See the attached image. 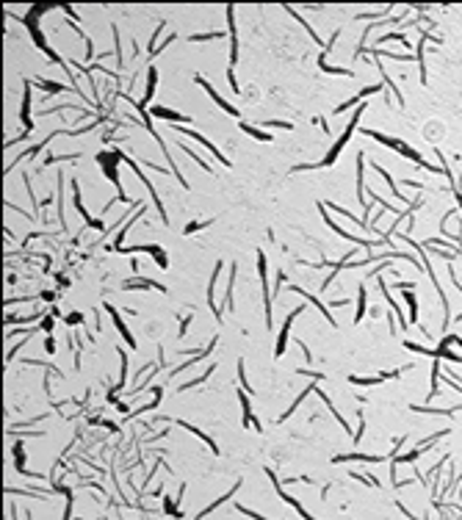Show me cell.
Returning <instances> with one entry per match:
<instances>
[{
    "instance_id": "6da1fadb",
    "label": "cell",
    "mask_w": 462,
    "mask_h": 520,
    "mask_svg": "<svg viewBox=\"0 0 462 520\" xmlns=\"http://www.w3.org/2000/svg\"><path fill=\"white\" fill-rule=\"evenodd\" d=\"M360 111H363V105H360ZM360 111H357V114H355V116H352V122H349V128H346V130H343V136H341V139H338V144H335L332 150H329V152H327V158H324V164H321V166H329V164H332V161H335V158H338V152H341V150H343V144H346V139H349V133H352V128H355V122H360Z\"/></svg>"
},
{
    "instance_id": "7a4b0ae2",
    "label": "cell",
    "mask_w": 462,
    "mask_h": 520,
    "mask_svg": "<svg viewBox=\"0 0 462 520\" xmlns=\"http://www.w3.org/2000/svg\"><path fill=\"white\" fill-rule=\"evenodd\" d=\"M257 269H260V282H263V296H266V318H269V329H271V296H269V277H266L263 252H257Z\"/></svg>"
},
{
    "instance_id": "3957f363",
    "label": "cell",
    "mask_w": 462,
    "mask_h": 520,
    "mask_svg": "<svg viewBox=\"0 0 462 520\" xmlns=\"http://www.w3.org/2000/svg\"><path fill=\"white\" fill-rule=\"evenodd\" d=\"M194 80H197V83H199V86H202V89H205V92H208V94H211V97H213V100H216V105H219V108H221V111H227V114H233V116H235V114H238V111H235V105H230V103H227V100H221L219 94H216V92H213V86H211V83H205V78H202V75H194Z\"/></svg>"
},
{
    "instance_id": "277c9868",
    "label": "cell",
    "mask_w": 462,
    "mask_h": 520,
    "mask_svg": "<svg viewBox=\"0 0 462 520\" xmlns=\"http://www.w3.org/2000/svg\"><path fill=\"white\" fill-rule=\"evenodd\" d=\"M108 313H111V318H114V327L122 332V338H125V343H128L130 349H136V341H133V335H130V332H128V327H125V321H122V315L116 313L114 307H108Z\"/></svg>"
},
{
    "instance_id": "5b68a950",
    "label": "cell",
    "mask_w": 462,
    "mask_h": 520,
    "mask_svg": "<svg viewBox=\"0 0 462 520\" xmlns=\"http://www.w3.org/2000/svg\"><path fill=\"white\" fill-rule=\"evenodd\" d=\"M22 125H25V130L31 133L34 122H31V86L28 83H25V94H22Z\"/></svg>"
},
{
    "instance_id": "8992f818",
    "label": "cell",
    "mask_w": 462,
    "mask_h": 520,
    "mask_svg": "<svg viewBox=\"0 0 462 520\" xmlns=\"http://www.w3.org/2000/svg\"><path fill=\"white\" fill-rule=\"evenodd\" d=\"M302 313V310H293V313H288V321H285V327H283V332H280V343H277V354H283L285 351V343H288V329H291V324H293V318Z\"/></svg>"
},
{
    "instance_id": "52a82bcc",
    "label": "cell",
    "mask_w": 462,
    "mask_h": 520,
    "mask_svg": "<svg viewBox=\"0 0 462 520\" xmlns=\"http://www.w3.org/2000/svg\"><path fill=\"white\" fill-rule=\"evenodd\" d=\"M152 116H161V119H172V122H191L188 116H180L178 111H169V108H161V105H155V108H152Z\"/></svg>"
},
{
    "instance_id": "ba28073f",
    "label": "cell",
    "mask_w": 462,
    "mask_h": 520,
    "mask_svg": "<svg viewBox=\"0 0 462 520\" xmlns=\"http://www.w3.org/2000/svg\"><path fill=\"white\" fill-rule=\"evenodd\" d=\"M147 252H152V257H155V263L161 266V269H166V266H169V260H166V252L161 249V246H147Z\"/></svg>"
},
{
    "instance_id": "9c48e42d",
    "label": "cell",
    "mask_w": 462,
    "mask_h": 520,
    "mask_svg": "<svg viewBox=\"0 0 462 520\" xmlns=\"http://www.w3.org/2000/svg\"><path fill=\"white\" fill-rule=\"evenodd\" d=\"M241 130L249 133V136H255V139H260V141H271V133H263V130H257V128H249L247 122H241Z\"/></svg>"
},
{
    "instance_id": "30bf717a",
    "label": "cell",
    "mask_w": 462,
    "mask_h": 520,
    "mask_svg": "<svg viewBox=\"0 0 462 520\" xmlns=\"http://www.w3.org/2000/svg\"><path fill=\"white\" fill-rule=\"evenodd\" d=\"M80 321H83V315H80V313H70V315H67V324H70V327H72V324H80Z\"/></svg>"
},
{
    "instance_id": "8fae6325",
    "label": "cell",
    "mask_w": 462,
    "mask_h": 520,
    "mask_svg": "<svg viewBox=\"0 0 462 520\" xmlns=\"http://www.w3.org/2000/svg\"><path fill=\"white\" fill-rule=\"evenodd\" d=\"M44 349H47V354H53V351H56V343H53V338H47V341H44Z\"/></svg>"
},
{
    "instance_id": "7c38bea8",
    "label": "cell",
    "mask_w": 462,
    "mask_h": 520,
    "mask_svg": "<svg viewBox=\"0 0 462 520\" xmlns=\"http://www.w3.org/2000/svg\"><path fill=\"white\" fill-rule=\"evenodd\" d=\"M42 86L47 89V92H61V86H58V83H42Z\"/></svg>"
},
{
    "instance_id": "4fadbf2b",
    "label": "cell",
    "mask_w": 462,
    "mask_h": 520,
    "mask_svg": "<svg viewBox=\"0 0 462 520\" xmlns=\"http://www.w3.org/2000/svg\"><path fill=\"white\" fill-rule=\"evenodd\" d=\"M42 299L44 302H53V299H56V293H53V291H42Z\"/></svg>"
},
{
    "instance_id": "5bb4252c",
    "label": "cell",
    "mask_w": 462,
    "mask_h": 520,
    "mask_svg": "<svg viewBox=\"0 0 462 520\" xmlns=\"http://www.w3.org/2000/svg\"><path fill=\"white\" fill-rule=\"evenodd\" d=\"M42 329H53V318H50V315H47V318H44V324H42Z\"/></svg>"
}]
</instances>
